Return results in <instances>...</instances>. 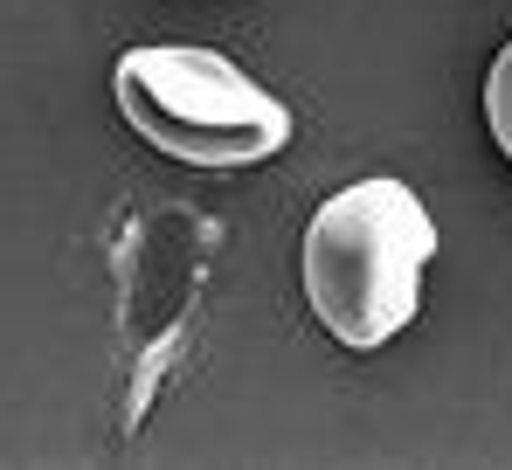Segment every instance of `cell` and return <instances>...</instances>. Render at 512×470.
<instances>
[{
    "mask_svg": "<svg viewBox=\"0 0 512 470\" xmlns=\"http://www.w3.org/2000/svg\"><path fill=\"white\" fill-rule=\"evenodd\" d=\"M436 256V222L402 180H353L305 229V298L319 325L367 353L395 339L423 305V263Z\"/></svg>",
    "mask_w": 512,
    "mask_h": 470,
    "instance_id": "6da1fadb",
    "label": "cell"
},
{
    "mask_svg": "<svg viewBox=\"0 0 512 470\" xmlns=\"http://www.w3.org/2000/svg\"><path fill=\"white\" fill-rule=\"evenodd\" d=\"M111 90L125 125L187 166H256L284 153L291 139V111L215 49H180V42L125 49Z\"/></svg>",
    "mask_w": 512,
    "mask_h": 470,
    "instance_id": "7a4b0ae2",
    "label": "cell"
},
{
    "mask_svg": "<svg viewBox=\"0 0 512 470\" xmlns=\"http://www.w3.org/2000/svg\"><path fill=\"white\" fill-rule=\"evenodd\" d=\"M485 125H492V139H499V153L512 159V42L499 49V63H492V77H485Z\"/></svg>",
    "mask_w": 512,
    "mask_h": 470,
    "instance_id": "3957f363",
    "label": "cell"
}]
</instances>
